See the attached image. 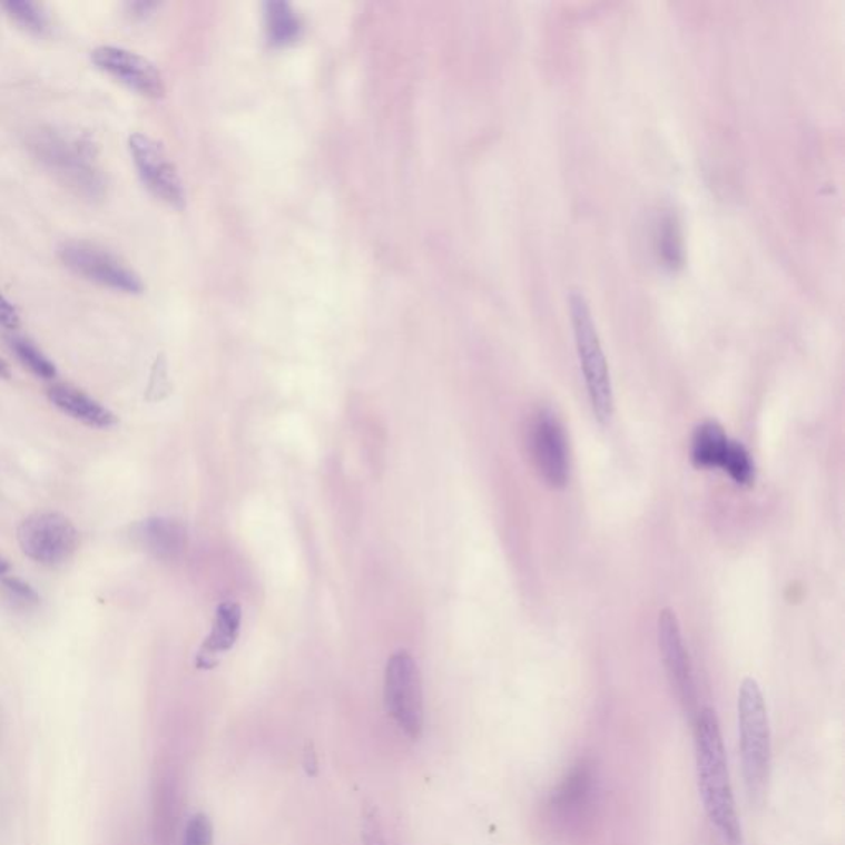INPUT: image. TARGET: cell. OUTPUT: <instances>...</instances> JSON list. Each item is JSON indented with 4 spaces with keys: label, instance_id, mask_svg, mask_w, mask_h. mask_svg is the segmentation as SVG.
I'll return each instance as SVG.
<instances>
[{
    "label": "cell",
    "instance_id": "6da1fadb",
    "mask_svg": "<svg viewBox=\"0 0 845 845\" xmlns=\"http://www.w3.org/2000/svg\"><path fill=\"white\" fill-rule=\"evenodd\" d=\"M696 765L708 823L725 845H744L720 724L711 708H704L696 717Z\"/></svg>",
    "mask_w": 845,
    "mask_h": 845
},
{
    "label": "cell",
    "instance_id": "7a4b0ae2",
    "mask_svg": "<svg viewBox=\"0 0 845 845\" xmlns=\"http://www.w3.org/2000/svg\"><path fill=\"white\" fill-rule=\"evenodd\" d=\"M32 156L65 187L85 200H101L108 180L98 164V149L87 132L43 126L27 139Z\"/></svg>",
    "mask_w": 845,
    "mask_h": 845
},
{
    "label": "cell",
    "instance_id": "3957f363",
    "mask_svg": "<svg viewBox=\"0 0 845 845\" xmlns=\"http://www.w3.org/2000/svg\"><path fill=\"white\" fill-rule=\"evenodd\" d=\"M738 735L745 785L751 798H759L768 785L772 769V730L762 687L745 677L738 689Z\"/></svg>",
    "mask_w": 845,
    "mask_h": 845
},
{
    "label": "cell",
    "instance_id": "277c9868",
    "mask_svg": "<svg viewBox=\"0 0 845 845\" xmlns=\"http://www.w3.org/2000/svg\"><path fill=\"white\" fill-rule=\"evenodd\" d=\"M568 301H570L574 345H577L578 361H580L591 412L598 422L608 424L615 413V393H612L610 365L598 335L597 323L583 293L571 291Z\"/></svg>",
    "mask_w": 845,
    "mask_h": 845
},
{
    "label": "cell",
    "instance_id": "5b68a950",
    "mask_svg": "<svg viewBox=\"0 0 845 845\" xmlns=\"http://www.w3.org/2000/svg\"><path fill=\"white\" fill-rule=\"evenodd\" d=\"M17 540L23 556L46 567H57L70 560L80 546V533L71 520L58 512H40L27 517Z\"/></svg>",
    "mask_w": 845,
    "mask_h": 845
},
{
    "label": "cell",
    "instance_id": "8992f818",
    "mask_svg": "<svg viewBox=\"0 0 845 845\" xmlns=\"http://www.w3.org/2000/svg\"><path fill=\"white\" fill-rule=\"evenodd\" d=\"M385 704L403 734L419 740L424 718L422 677L415 659L406 651L395 652L386 662Z\"/></svg>",
    "mask_w": 845,
    "mask_h": 845
},
{
    "label": "cell",
    "instance_id": "52a82bcc",
    "mask_svg": "<svg viewBox=\"0 0 845 845\" xmlns=\"http://www.w3.org/2000/svg\"><path fill=\"white\" fill-rule=\"evenodd\" d=\"M530 458L540 479L549 488L563 489L570 481V444L559 416L549 409H539L530 419Z\"/></svg>",
    "mask_w": 845,
    "mask_h": 845
},
{
    "label": "cell",
    "instance_id": "ba28073f",
    "mask_svg": "<svg viewBox=\"0 0 845 845\" xmlns=\"http://www.w3.org/2000/svg\"><path fill=\"white\" fill-rule=\"evenodd\" d=\"M58 258L75 275L121 293L139 294L144 286L141 278L131 268L119 262L115 255L95 243L71 239L58 246Z\"/></svg>",
    "mask_w": 845,
    "mask_h": 845
},
{
    "label": "cell",
    "instance_id": "9c48e42d",
    "mask_svg": "<svg viewBox=\"0 0 845 845\" xmlns=\"http://www.w3.org/2000/svg\"><path fill=\"white\" fill-rule=\"evenodd\" d=\"M132 163L144 186L164 204L174 208L186 205V190L176 166L156 139L136 132L129 138Z\"/></svg>",
    "mask_w": 845,
    "mask_h": 845
},
{
    "label": "cell",
    "instance_id": "30bf717a",
    "mask_svg": "<svg viewBox=\"0 0 845 845\" xmlns=\"http://www.w3.org/2000/svg\"><path fill=\"white\" fill-rule=\"evenodd\" d=\"M658 645L660 658L666 667L670 686L676 690L677 699L684 710L692 714L696 708V682H694L692 664L684 642L682 629L676 611L664 608L658 618Z\"/></svg>",
    "mask_w": 845,
    "mask_h": 845
},
{
    "label": "cell",
    "instance_id": "8fae6325",
    "mask_svg": "<svg viewBox=\"0 0 845 845\" xmlns=\"http://www.w3.org/2000/svg\"><path fill=\"white\" fill-rule=\"evenodd\" d=\"M91 61L99 70L146 98H160L166 91L163 75L156 65L136 51L121 47H98L91 51Z\"/></svg>",
    "mask_w": 845,
    "mask_h": 845
},
{
    "label": "cell",
    "instance_id": "7c38bea8",
    "mask_svg": "<svg viewBox=\"0 0 845 845\" xmlns=\"http://www.w3.org/2000/svg\"><path fill=\"white\" fill-rule=\"evenodd\" d=\"M135 540L154 559L176 562L186 553L187 529L180 520L153 517L135 527Z\"/></svg>",
    "mask_w": 845,
    "mask_h": 845
},
{
    "label": "cell",
    "instance_id": "4fadbf2b",
    "mask_svg": "<svg viewBox=\"0 0 845 845\" xmlns=\"http://www.w3.org/2000/svg\"><path fill=\"white\" fill-rule=\"evenodd\" d=\"M242 626V608L234 601H224L215 611L210 635L205 638L198 651L195 666L198 669H214L218 658L234 648Z\"/></svg>",
    "mask_w": 845,
    "mask_h": 845
},
{
    "label": "cell",
    "instance_id": "5bb4252c",
    "mask_svg": "<svg viewBox=\"0 0 845 845\" xmlns=\"http://www.w3.org/2000/svg\"><path fill=\"white\" fill-rule=\"evenodd\" d=\"M48 400L60 412L77 422L91 428H111L118 423L115 413L101 403L88 396L81 390L70 385H53L48 389Z\"/></svg>",
    "mask_w": 845,
    "mask_h": 845
},
{
    "label": "cell",
    "instance_id": "9a60e30c",
    "mask_svg": "<svg viewBox=\"0 0 845 845\" xmlns=\"http://www.w3.org/2000/svg\"><path fill=\"white\" fill-rule=\"evenodd\" d=\"M730 444L731 440L720 423L707 420L694 431L690 460L699 470H721L730 451Z\"/></svg>",
    "mask_w": 845,
    "mask_h": 845
},
{
    "label": "cell",
    "instance_id": "2e32d148",
    "mask_svg": "<svg viewBox=\"0 0 845 845\" xmlns=\"http://www.w3.org/2000/svg\"><path fill=\"white\" fill-rule=\"evenodd\" d=\"M652 243L658 262L664 268L676 269L684 265V236L679 218L672 210L662 212L655 222Z\"/></svg>",
    "mask_w": 845,
    "mask_h": 845
},
{
    "label": "cell",
    "instance_id": "e0dca14e",
    "mask_svg": "<svg viewBox=\"0 0 845 845\" xmlns=\"http://www.w3.org/2000/svg\"><path fill=\"white\" fill-rule=\"evenodd\" d=\"M266 33L272 46H286L301 36L303 23L293 7L283 0L265 3Z\"/></svg>",
    "mask_w": 845,
    "mask_h": 845
},
{
    "label": "cell",
    "instance_id": "ac0fdd59",
    "mask_svg": "<svg viewBox=\"0 0 845 845\" xmlns=\"http://www.w3.org/2000/svg\"><path fill=\"white\" fill-rule=\"evenodd\" d=\"M2 9L13 22L19 23L27 32L36 33V36H43L48 32L50 23H48L46 10L40 3L10 0V2L2 3Z\"/></svg>",
    "mask_w": 845,
    "mask_h": 845
},
{
    "label": "cell",
    "instance_id": "d6986e66",
    "mask_svg": "<svg viewBox=\"0 0 845 845\" xmlns=\"http://www.w3.org/2000/svg\"><path fill=\"white\" fill-rule=\"evenodd\" d=\"M721 471L730 475L731 481L737 482L738 485L750 488V485L755 484V461H753L750 451L740 441L731 440L730 451H728L727 460H725Z\"/></svg>",
    "mask_w": 845,
    "mask_h": 845
},
{
    "label": "cell",
    "instance_id": "ffe728a7",
    "mask_svg": "<svg viewBox=\"0 0 845 845\" xmlns=\"http://www.w3.org/2000/svg\"><path fill=\"white\" fill-rule=\"evenodd\" d=\"M0 595L13 610L29 611L40 603L39 593L19 578H0Z\"/></svg>",
    "mask_w": 845,
    "mask_h": 845
},
{
    "label": "cell",
    "instance_id": "44dd1931",
    "mask_svg": "<svg viewBox=\"0 0 845 845\" xmlns=\"http://www.w3.org/2000/svg\"><path fill=\"white\" fill-rule=\"evenodd\" d=\"M10 345H12L19 361L37 376L50 380L57 375V369L51 364L50 358H47L32 342L23 337H12L10 338Z\"/></svg>",
    "mask_w": 845,
    "mask_h": 845
},
{
    "label": "cell",
    "instance_id": "7402d4cb",
    "mask_svg": "<svg viewBox=\"0 0 845 845\" xmlns=\"http://www.w3.org/2000/svg\"><path fill=\"white\" fill-rule=\"evenodd\" d=\"M214 844V827L205 814L198 813L190 817L186 827L183 845Z\"/></svg>",
    "mask_w": 845,
    "mask_h": 845
},
{
    "label": "cell",
    "instance_id": "603a6c76",
    "mask_svg": "<svg viewBox=\"0 0 845 845\" xmlns=\"http://www.w3.org/2000/svg\"><path fill=\"white\" fill-rule=\"evenodd\" d=\"M362 843L364 845H386L379 809H375L374 806L365 807L364 814H362Z\"/></svg>",
    "mask_w": 845,
    "mask_h": 845
},
{
    "label": "cell",
    "instance_id": "cb8c5ba5",
    "mask_svg": "<svg viewBox=\"0 0 845 845\" xmlns=\"http://www.w3.org/2000/svg\"><path fill=\"white\" fill-rule=\"evenodd\" d=\"M170 393V385L167 382L166 367L164 362H157L154 367L153 379H150L149 389H147L146 399L149 402H160V400L167 399Z\"/></svg>",
    "mask_w": 845,
    "mask_h": 845
},
{
    "label": "cell",
    "instance_id": "d4e9b609",
    "mask_svg": "<svg viewBox=\"0 0 845 845\" xmlns=\"http://www.w3.org/2000/svg\"><path fill=\"white\" fill-rule=\"evenodd\" d=\"M0 326L10 331H16L20 326L19 311L2 294H0Z\"/></svg>",
    "mask_w": 845,
    "mask_h": 845
},
{
    "label": "cell",
    "instance_id": "484cf974",
    "mask_svg": "<svg viewBox=\"0 0 845 845\" xmlns=\"http://www.w3.org/2000/svg\"><path fill=\"white\" fill-rule=\"evenodd\" d=\"M157 3L153 2H131L128 3L129 13H131L135 19H144V17L149 16L150 12H153L154 9H156Z\"/></svg>",
    "mask_w": 845,
    "mask_h": 845
},
{
    "label": "cell",
    "instance_id": "4316f807",
    "mask_svg": "<svg viewBox=\"0 0 845 845\" xmlns=\"http://www.w3.org/2000/svg\"><path fill=\"white\" fill-rule=\"evenodd\" d=\"M0 379H10V367L3 358H0Z\"/></svg>",
    "mask_w": 845,
    "mask_h": 845
},
{
    "label": "cell",
    "instance_id": "83f0119b",
    "mask_svg": "<svg viewBox=\"0 0 845 845\" xmlns=\"http://www.w3.org/2000/svg\"><path fill=\"white\" fill-rule=\"evenodd\" d=\"M9 571H10V563L7 562V560L3 559V557H0V578L7 577V574H9Z\"/></svg>",
    "mask_w": 845,
    "mask_h": 845
}]
</instances>
